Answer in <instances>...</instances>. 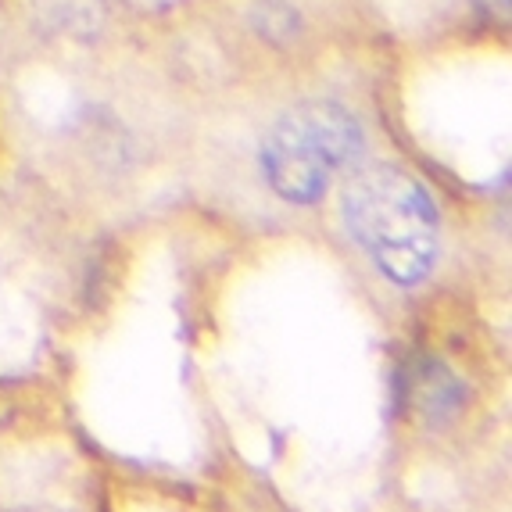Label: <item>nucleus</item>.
Returning a JSON list of instances; mask_svg holds the SVG:
<instances>
[{"instance_id":"2","label":"nucleus","mask_w":512,"mask_h":512,"mask_svg":"<svg viewBox=\"0 0 512 512\" xmlns=\"http://www.w3.org/2000/svg\"><path fill=\"white\" fill-rule=\"evenodd\" d=\"M362 126L337 101H301L265 129L258 162L287 205H316L333 176L359 162Z\"/></svg>"},{"instance_id":"1","label":"nucleus","mask_w":512,"mask_h":512,"mask_svg":"<svg viewBox=\"0 0 512 512\" xmlns=\"http://www.w3.org/2000/svg\"><path fill=\"white\" fill-rule=\"evenodd\" d=\"M344 222L387 280L412 287L427 280L441 248V219L430 190L394 162L351 165L344 183Z\"/></svg>"},{"instance_id":"3","label":"nucleus","mask_w":512,"mask_h":512,"mask_svg":"<svg viewBox=\"0 0 512 512\" xmlns=\"http://www.w3.org/2000/svg\"><path fill=\"white\" fill-rule=\"evenodd\" d=\"M480 4H484L487 11H505V8H509V0H480Z\"/></svg>"}]
</instances>
